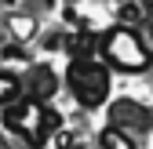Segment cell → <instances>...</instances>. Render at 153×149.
I'll use <instances>...</instances> for the list:
<instances>
[{
  "label": "cell",
  "mask_w": 153,
  "mask_h": 149,
  "mask_svg": "<svg viewBox=\"0 0 153 149\" xmlns=\"http://www.w3.org/2000/svg\"><path fill=\"white\" fill-rule=\"evenodd\" d=\"M66 51H69V58H91L95 55V33L76 29L73 36H66Z\"/></svg>",
  "instance_id": "obj_6"
},
{
  "label": "cell",
  "mask_w": 153,
  "mask_h": 149,
  "mask_svg": "<svg viewBox=\"0 0 153 149\" xmlns=\"http://www.w3.org/2000/svg\"><path fill=\"white\" fill-rule=\"evenodd\" d=\"M109 117H113V124L109 127H120V131H146L149 127V109L146 105H139V102H131V98H117L113 102V109H109Z\"/></svg>",
  "instance_id": "obj_4"
},
{
  "label": "cell",
  "mask_w": 153,
  "mask_h": 149,
  "mask_svg": "<svg viewBox=\"0 0 153 149\" xmlns=\"http://www.w3.org/2000/svg\"><path fill=\"white\" fill-rule=\"evenodd\" d=\"M4 124H7V131H15V135H22L33 149H40V145H48V131L40 127V105L36 102H11L7 109H4Z\"/></svg>",
  "instance_id": "obj_3"
},
{
  "label": "cell",
  "mask_w": 153,
  "mask_h": 149,
  "mask_svg": "<svg viewBox=\"0 0 153 149\" xmlns=\"http://www.w3.org/2000/svg\"><path fill=\"white\" fill-rule=\"evenodd\" d=\"M0 149H4V138H0Z\"/></svg>",
  "instance_id": "obj_14"
},
{
  "label": "cell",
  "mask_w": 153,
  "mask_h": 149,
  "mask_svg": "<svg viewBox=\"0 0 153 149\" xmlns=\"http://www.w3.org/2000/svg\"><path fill=\"white\" fill-rule=\"evenodd\" d=\"M124 4H131V0H113V7H124Z\"/></svg>",
  "instance_id": "obj_13"
},
{
  "label": "cell",
  "mask_w": 153,
  "mask_h": 149,
  "mask_svg": "<svg viewBox=\"0 0 153 149\" xmlns=\"http://www.w3.org/2000/svg\"><path fill=\"white\" fill-rule=\"evenodd\" d=\"M117 11H120V22H124L128 29H131V26H135L139 18H142V11H139L135 4H124V7H117Z\"/></svg>",
  "instance_id": "obj_11"
},
{
  "label": "cell",
  "mask_w": 153,
  "mask_h": 149,
  "mask_svg": "<svg viewBox=\"0 0 153 149\" xmlns=\"http://www.w3.org/2000/svg\"><path fill=\"white\" fill-rule=\"evenodd\" d=\"M7 29H11V36H15V44L36 36V22H33L29 15H11V18H7Z\"/></svg>",
  "instance_id": "obj_7"
},
{
  "label": "cell",
  "mask_w": 153,
  "mask_h": 149,
  "mask_svg": "<svg viewBox=\"0 0 153 149\" xmlns=\"http://www.w3.org/2000/svg\"><path fill=\"white\" fill-rule=\"evenodd\" d=\"M18 95H22V80L0 69V102H4V105H11V102H15Z\"/></svg>",
  "instance_id": "obj_9"
},
{
  "label": "cell",
  "mask_w": 153,
  "mask_h": 149,
  "mask_svg": "<svg viewBox=\"0 0 153 149\" xmlns=\"http://www.w3.org/2000/svg\"><path fill=\"white\" fill-rule=\"evenodd\" d=\"M102 55H106V62L113 69H120V73H142L149 66L146 44L139 40V33L128 29V26H113L102 36Z\"/></svg>",
  "instance_id": "obj_2"
},
{
  "label": "cell",
  "mask_w": 153,
  "mask_h": 149,
  "mask_svg": "<svg viewBox=\"0 0 153 149\" xmlns=\"http://www.w3.org/2000/svg\"><path fill=\"white\" fill-rule=\"evenodd\" d=\"M66 84H69L73 98L80 105L95 109V105H102L106 95H109V69L95 58V55L91 58H73L69 69H66Z\"/></svg>",
  "instance_id": "obj_1"
},
{
  "label": "cell",
  "mask_w": 153,
  "mask_h": 149,
  "mask_svg": "<svg viewBox=\"0 0 153 149\" xmlns=\"http://www.w3.org/2000/svg\"><path fill=\"white\" fill-rule=\"evenodd\" d=\"M26 87H29V102H36V105H44L55 91H59V77H55V69L51 66H33L29 69V80H26Z\"/></svg>",
  "instance_id": "obj_5"
},
{
  "label": "cell",
  "mask_w": 153,
  "mask_h": 149,
  "mask_svg": "<svg viewBox=\"0 0 153 149\" xmlns=\"http://www.w3.org/2000/svg\"><path fill=\"white\" fill-rule=\"evenodd\" d=\"M0 55H4V62H26V51L18 47V44H4Z\"/></svg>",
  "instance_id": "obj_12"
},
{
  "label": "cell",
  "mask_w": 153,
  "mask_h": 149,
  "mask_svg": "<svg viewBox=\"0 0 153 149\" xmlns=\"http://www.w3.org/2000/svg\"><path fill=\"white\" fill-rule=\"evenodd\" d=\"M99 145H102V149H135L131 135L120 131V127H106V131L99 135Z\"/></svg>",
  "instance_id": "obj_8"
},
{
  "label": "cell",
  "mask_w": 153,
  "mask_h": 149,
  "mask_svg": "<svg viewBox=\"0 0 153 149\" xmlns=\"http://www.w3.org/2000/svg\"><path fill=\"white\" fill-rule=\"evenodd\" d=\"M40 127H44L48 135L59 131V127H62V113H59V109H51V105H40Z\"/></svg>",
  "instance_id": "obj_10"
}]
</instances>
